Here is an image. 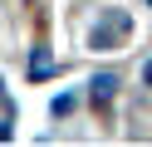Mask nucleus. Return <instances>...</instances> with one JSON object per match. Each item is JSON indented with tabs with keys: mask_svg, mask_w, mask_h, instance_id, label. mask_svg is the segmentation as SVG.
<instances>
[{
	"mask_svg": "<svg viewBox=\"0 0 152 147\" xmlns=\"http://www.w3.org/2000/svg\"><path fill=\"white\" fill-rule=\"evenodd\" d=\"M128 29H132V20L123 15V10L118 15H103L98 25H93V34H88V49H118L123 39H128Z\"/></svg>",
	"mask_w": 152,
	"mask_h": 147,
	"instance_id": "nucleus-1",
	"label": "nucleus"
},
{
	"mask_svg": "<svg viewBox=\"0 0 152 147\" xmlns=\"http://www.w3.org/2000/svg\"><path fill=\"white\" fill-rule=\"evenodd\" d=\"M113 93H118V78H113V74H98V78H93V108H98V113H108V103H113Z\"/></svg>",
	"mask_w": 152,
	"mask_h": 147,
	"instance_id": "nucleus-2",
	"label": "nucleus"
},
{
	"mask_svg": "<svg viewBox=\"0 0 152 147\" xmlns=\"http://www.w3.org/2000/svg\"><path fill=\"white\" fill-rule=\"evenodd\" d=\"M30 74H34V78H49V74H54V59L44 54V49H34V54H30Z\"/></svg>",
	"mask_w": 152,
	"mask_h": 147,
	"instance_id": "nucleus-3",
	"label": "nucleus"
},
{
	"mask_svg": "<svg viewBox=\"0 0 152 147\" xmlns=\"http://www.w3.org/2000/svg\"><path fill=\"white\" fill-rule=\"evenodd\" d=\"M69 108H74V93H59V98H54V113H59V118L69 113Z\"/></svg>",
	"mask_w": 152,
	"mask_h": 147,
	"instance_id": "nucleus-4",
	"label": "nucleus"
},
{
	"mask_svg": "<svg viewBox=\"0 0 152 147\" xmlns=\"http://www.w3.org/2000/svg\"><path fill=\"white\" fill-rule=\"evenodd\" d=\"M142 74H147V83H152V64H147V69H142Z\"/></svg>",
	"mask_w": 152,
	"mask_h": 147,
	"instance_id": "nucleus-5",
	"label": "nucleus"
}]
</instances>
